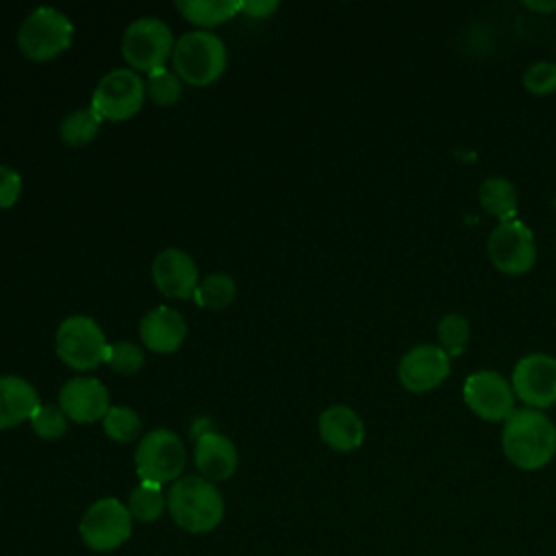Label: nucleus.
<instances>
[{
    "label": "nucleus",
    "mask_w": 556,
    "mask_h": 556,
    "mask_svg": "<svg viewBox=\"0 0 556 556\" xmlns=\"http://www.w3.org/2000/svg\"><path fill=\"white\" fill-rule=\"evenodd\" d=\"M102 117L89 106V109H76L70 111L59 126V137L67 143V146H87L96 139L98 130H100Z\"/></svg>",
    "instance_id": "5701e85b"
},
{
    "label": "nucleus",
    "mask_w": 556,
    "mask_h": 556,
    "mask_svg": "<svg viewBox=\"0 0 556 556\" xmlns=\"http://www.w3.org/2000/svg\"><path fill=\"white\" fill-rule=\"evenodd\" d=\"M224 497L215 482L202 476H185L167 491V513L172 521L189 534L213 532L224 519Z\"/></svg>",
    "instance_id": "f03ea898"
},
{
    "label": "nucleus",
    "mask_w": 556,
    "mask_h": 556,
    "mask_svg": "<svg viewBox=\"0 0 556 556\" xmlns=\"http://www.w3.org/2000/svg\"><path fill=\"white\" fill-rule=\"evenodd\" d=\"M152 280L163 295L189 300L200 285V274L195 261L185 250L165 248L152 261Z\"/></svg>",
    "instance_id": "4468645a"
},
{
    "label": "nucleus",
    "mask_w": 556,
    "mask_h": 556,
    "mask_svg": "<svg viewBox=\"0 0 556 556\" xmlns=\"http://www.w3.org/2000/svg\"><path fill=\"white\" fill-rule=\"evenodd\" d=\"M276 9H278L276 0H245V2H241V13H245L248 17H256V20H265V17L274 15Z\"/></svg>",
    "instance_id": "2f4dec72"
},
{
    "label": "nucleus",
    "mask_w": 556,
    "mask_h": 556,
    "mask_svg": "<svg viewBox=\"0 0 556 556\" xmlns=\"http://www.w3.org/2000/svg\"><path fill=\"white\" fill-rule=\"evenodd\" d=\"M28 421L33 432L46 441L61 439L67 432V417L59 404H39Z\"/></svg>",
    "instance_id": "cd10ccee"
},
{
    "label": "nucleus",
    "mask_w": 556,
    "mask_h": 556,
    "mask_svg": "<svg viewBox=\"0 0 556 556\" xmlns=\"http://www.w3.org/2000/svg\"><path fill=\"white\" fill-rule=\"evenodd\" d=\"M132 519L141 523H152L161 519V515L167 508V495H163V489L152 482H139L130 493L126 502Z\"/></svg>",
    "instance_id": "4be33fe9"
},
{
    "label": "nucleus",
    "mask_w": 556,
    "mask_h": 556,
    "mask_svg": "<svg viewBox=\"0 0 556 556\" xmlns=\"http://www.w3.org/2000/svg\"><path fill=\"white\" fill-rule=\"evenodd\" d=\"M78 534L93 552H113L132 534V515L117 497L96 500L80 517Z\"/></svg>",
    "instance_id": "6e6552de"
},
{
    "label": "nucleus",
    "mask_w": 556,
    "mask_h": 556,
    "mask_svg": "<svg viewBox=\"0 0 556 556\" xmlns=\"http://www.w3.org/2000/svg\"><path fill=\"white\" fill-rule=\"evenodd\" d=\"M174 52L172 28L154 15H143L130 22L122 35V56L132 70L154 72L165 67L167 56Z\"/></svg>",
    "instance_id": "0eeeda50"
},
{
    "label": "nucleus",
    "mask_w": 556,
    "mask_h": 556,
    "mask_svg": "<svg viewBox=\"0 0 556 556\" xmlns=\"http://www.w3.org/2000/svg\"><path fill=\"white\" fill-rule=\"evenodd\" d=\"M452 371V358L439 343H419L408 348L397 361V380L410 393H428L445 382Z\"/></svg>",
    "instance_id": "ddd939ff"
},
{
    "label": "nucleus",
    "mask_w": 556,
    "mask_h": 556,
    "mask_svg": "<svg viewBox=\"0 0 556 556\" xmlns=\"http://www.w3.org/2000/svg\"><path fill=\"white\" fill-rule=\"evenodd\" d=\"M176 76L193 87H204L217 80L226 70V46L211 30L185 33L172 52Z\"/></svg>",
    "instance_id": "7ed1b4c3"
},
{
    "label": "nucleus",
    "mask_w": 556,
    "mask_h": 556,
    "mask_svg": "<svg viewBox=\"0 0 556 556\" xmlns=\"http://www.w3.org/2000/svg\"><path fill=\"white\" fill-rule=\"evenodd\" d=\"M139 337L150 352L172 354L182 345L187 337V324L178 311L169 306H156L141 317Z\"/></svg>",
    "instance_id": "a211bd4d"
},
{
    "label": "nucleus",
    "mask_w": 556,
    "mask_h": 556,
    "mask_svg": "<svg viewBox=\"0 0 556 556\" xmlns=\"http://www.w3.org/2000/svg\"><path fill=\"white\" fill-rule=\"evenodd\" d=\"M104 434L117 443H130L141 432V419L130 406H111L102 419Z\"/></svg>",
    "instance_id": "a878e982"
},
{
    "label": "nucleus",
    "mask_w": 556,
    "mask_h": 556,
    "mask_svg": "<svg viewBox=\"0 0 556 556\" xmlns=\"http://www.w3.org/2000/svg\"><path fill=\"white\" fill-rule=\"evenodd\" d=\"M74 26L65 13L54 7H37L17 30L20 52L30 61H50L72 46Z\"/></svg>",
    "instance_id": "20e7f679"
},
{
    "label": "nucleus",
    "mask_w": 556,
    "mask_h": 556,
    "mask_svg": "<svg viewBox=\"0 0 556 556\" xmlns=\"http://www.w3.org/2000/svg\"><path fill=\"white\" fill-rule=\"evenodd\" d=\"M56 356L72 369L87 371L106 361L109 343L96 319L87 315L65 317L54 334Z\"/></svg>",
    "instance_id": "423d86ee"
},
{
    "label": "nucleus",
    "mask_w": 556,
    "mask_h": 556,
    "mask_svg": "<svg viewBox=\"0 0 556 556\" xmlns=\"http://www.w3.org/2000/svg\"><path fill=\"white\" fill-rule=\"evenodd\" d=\"M500 445L510 465L523 471H536L556 456V424L536 408H515L502 424Z\"/></svg>",
    "instance_id": "f257e3e1"
},
{
    "label": "nucleus",
    "mask_w": 556,
    "mask_h": 556,
    "mask_svg": "<svg viewBox=\"0 0 556 556\" xmlns=\"http://www.w3.org/2000/svg\"><path fill=\"white\" fill-rule=\"evenodd\" d=\"M146 93L156 106H172L182 93V80L176 76V72L159 67L148 74Z\"/></svg>",
    "instance_id": "bb28decb"
},
{
    "label": "nucleus",
    "mask_w": 556,
    "mask_h": 556,
    "mask_svg": "<svg viewBox=\"0 0 556 556\" xmlns=\"http://www.w3.org/2000/svg\"><path fill=\"white\" fill-rule=\"evenodd\" d=\"M486 256L502 274H528L536 263V241L530 226L521 219L500 222L486 237Z\"/></svg>",
    "instance_id": "1a4fd4ad"
},
{
    "label": "nucleus",
    "mask_w": 556,
    "mask_h": 556,
    "mask_svg": "<svg viewBox=\"0 0 556 556\" xmlns=\"http://www.w3.org/2000/svg\"><path fill=\"white\" fill-rule=\"evenodd\" d=\"M22 193V176L9 167L0 163V208H9L20 200Z\"/></svg>",
    "instance_id": "7c9ffc66"
},
{
    "label": "nucleus",
    "mask_w": 556,
    "mask_h": 556,
    "mask_svg": "<svg viewBox=\"0 0 556 556\" xmlns=\"http://www.w3.org/2000/svg\"><path fill=\"white\" fill-rule=\"evenodd\" d=\"M526 9H530V11H534V13H552V11H556V0H549V2H543V0H539V2H534V0H526V2H521Z\"/></svg>",
    "instance_id": "473e14b6"
},
{
    "label": "nucleus",
    "mask_w": 556,
    "mask_h": 556,
    "mask_svg": "<svg viewBox=\"0 0 556 556\" xmlns=\"http://www.w3.org/2000/svg\"><path fill=\"white\" fill-rule=\"evenodd\" d=\"M517 400L528 408L545 410L556 404V356L532 352L521 356L510 374Z\"/></svg>",
    "instance_id": "f8f14e48"
},
{
    "label": "nucleus",
    "mask_w": 556,
    "mask_h": 556,
    "mask_svg": "<svg viewBox=\"0 0 556 556\" xmlns=\"http://www.w3.org/2000/svg\"><path fill=\"white\" fill-rule=\"evenodd\" d=\"M143 361H146V354L137 343L115 341L109 345V354L104 363L117 374H135L141 369Z\"/></svg>",
    "instance_id": "c756f323"
},
{
    "label": "nucleus",
    "mask_w": 556,
    "mask_h": 556,
    "mask_svg": "<svg viewBox=\"0 0 556 556\" xmlns=\"http://www.w3.org/2000/svg\"><path fill=\"white\" fill-rule=\"evenodd\" d=\"M37 389L22 376H0V430L30 419L39 406Z\"/></svg>",
    "instance_id": "6ab92c4d"
},
{
    "label": "nucleus",
    "mask_w": 556,
    "mask_h": 556,
    "mask_svg": "<svg viewBox=\"0 0 556 556\" xmlns=\"http://www.w3.org/2000/svg\"><path fill=\"white\" fill-rule=\"evenodd\" d=\"M59 406L67 419L76 424H93L104 419L111 408L109 391L98 378H70L59 391Z\"/></svg>",
    "instance_id": "2eb2a0df"
},
{
    "label": "nucleus",
    "mask_w": 556,
    "mask_h": 556,
    "mask_svg": "<svg viewBox=\"0 0 556 556\" xmlns=\"http://www.w3.org/2000/svg\"><path fill=\"white\" fill-rule=\"evenodd\" d=\"M521 85L532 96L556 93V61H534L526 67Z\"/></svg>",
    "instance_id": "c85d7f7f"
},
{
    "label": "nucleus",
    "mask_w": 556,
    "mask_h": 556,
    "mask_svg": "<svg viewBox=\"0 0 556 556\" xmlns=\"http://www.w3.org/2000/svg\"><path fill=\"white\" fill-rule=\"evenodd\" d=\"M437 339H439V348L450 358L460 356L467 350V343L471 339L469 319L460 313H445L437 324Z\"/></svg>",
    "instance_id": "b1692460"
},
{
    "label": "nucleus",
    "mask_w": 556,
    "mask_h": 556,
    "mask_svg": "<svg viewBox=\"0 0 556 556\" xmlns=\"http://www.w3.org/2000/svg\"><path fill=\"white\" fill-rule=\"evenodd\" d=\"M317 430L321 441L330 450L341 454L358 450L365 441V421L354 408L345 404H332L321 410L317 419Z\"/></svg>",
    "instance_id": "f3484780"
},
{
    "label": "nucleus",
    "mask_w": 556,
    "mask_h": 556,
    "mask_svg": "<svg viewBox=\"0 0 556 556\" xmlns=\"http://www.w3.org/2000/svg\"><path fill=\"white\" fill-rule=\"evenodd\" d=\"M478 202L482 211L493 215L500 222L517 219L519 208V195L515 185L504 176H489L480 182L478 189Z\"/></svg>",
    "instance_id": "aec40b11"
},
{
    "label": "nucleus",
    "mask_w": 556,
    "mask_h": 556,
    "mask_svg": "<svg viewBox=\"0 0 556 556\" xmlns=\"http://www.w3.org/2000/svg\"><path fill=\"white\" fill-rule=\"evenodd\" d=\"M176 9L191 22L204 28L217 26L241 13V2L235 0H176Z\"/></svg>",
    "instance_id": "412c9836"
},
{
    "label": "nucleus",
    "mask_w": 556,
    "mask_h": 556,
    "mask_svg": "<svg viewBox=\"0 0 556 556\" xmlns=\"http://www.w3.org/2000/svg\"><path fill=\"white\" fill-rule=\"evenodd\" d=\"M463 400L467 408L482 421H506L515 410L517 395L510 380L495 369H480L465 378Z\"/></svg>",
    "instance_id": "9b49d317"
},
{
    "label": "nucleus",
    "mask_w": 556,
    "mask_h": 556,
    "mask_svg": "<svg viewBox=\"0 0 556 556\" xmlns=\"http://www.w3.org/2000/svg\"><path fill=\"white\" fill-rule=\"evenodd\" d=\"M193 460L202 478L208 482L228 480L239 465V454L235 443L215 430L200 432L193 443Z\"/></svg>",
    "instance_id": "dca6fc26"
},
{
    "label": "nucleus",
    "mask_w": 556,
    "mask_h": 556,
    "mask_svg": "<svg viewBox=\"0 0 556 556\" xmlns=\"http://www.w3.org/2000/svg\"><path fill=\"white\" fill-rule=\"evenodd\" d=\"M554 206H556V200H554Z\"/></svg>",
    "instance_id": "72a5a7b5"
},
{
    "label": "nucleus",
    "mask_w": 556,
    "mask_h": 556,
    "mask_svg": "<svg viewBox=\"0 0 556 556\" xmlns=\"http://www.w3.org/2000/svg\"><path fill=\"white\" fill-rule=\"evenodd\" d=\"M187 452L182 439L167 428H154L141 437L135 450V469L139 482L163 486L176 482L185 469Z\"/></svg>",
    "instance_id": "39448f33"
},
{
    "label": "nucleus",
    "mask_w": 556,
    "mask_h": 556,
    "mask_svg": "<svg viewBox=\"0 0 556 556\" xmlns=\"http://www.w3.org/2000/svg\"><path fill=\"white\" fill-rule=\"evenodd\" d=\"M237 295V285L228 274H211L206 278L200 280L193 298L198 302V306L204 308H226Z\"/></svg>",
    "instance_id": "393cba45"
},
{
    "label": "nucleus",
    "mask_w": 556,
    "mask_h": 556,
    "mask_svg": "<svg viewBox=\"0 0 556 556\" xmlns=\"http://www.w3.org/2000/svg\"><path fill=\"white\" fill-rule=\"evenodd\" d=\"M146 100V83L135 70L117 67L106 72L91 93V109L109 122L132 117Z\"/></svg>",
    "instance_id": "9d476101"
}]
</instances>
